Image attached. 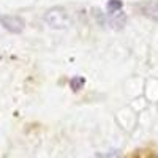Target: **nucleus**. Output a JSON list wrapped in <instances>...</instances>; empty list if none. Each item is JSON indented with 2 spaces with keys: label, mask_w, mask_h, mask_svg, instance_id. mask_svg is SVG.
<instances>
[{
  "label": "nucleus",
  "mask_w": 158,
  "mask_h": 158,
  "mask_svg": "<svg viewBox=\"0 0 158 158\" xmlns=\"http://www.w3.org/2000/svg\"><path fill=\"white\" fill-rule=\"evenodd\" d=\"M44 22L49 25L51 29L56 30H62L67 29L70 25V19H68V13L65 11V8L62 6H54L44 13Z\"/></svg>",
  "instance_id": "nucleus-1"
},
{
  "label": "nucleus",
  "mask_w": 158,
  "mask_h": 158,
  "mask_svg": "<svg viewBox=\"0 0 158 158\" xmlns=\"http://www.w3.org/2000/svg\"><path fill=\"white\" fill-rule=\"evenodd\" d=\"M0 24L11 33H21L25 27V24L18 16H0Z\"/></svg>",
  "instance_id": "nucleus-2"
},
{
  "label": "nucleus",
  "mask_w": 158,
  "mask_h": 158,
  "mask_svg": "<svg viewBox=\"0 0 158 158\" xmlns=\"http://www.w3.org/2000/svg\"><path fill=\"white\" fill-rule=\"evenodd\" d=\"M141 11L144 16L150 19H158V0H150L141 5Z\"/></svg>",
  "instance_id": "nucleus-3"
},
{
  "label": "nucleus",
  "mask_w": 158,
  "mask_h": 158,
  "mask_svg": "<svg viewBox=\"0 0 158 158\" xmlns=\"http://www.w3.org/2000/svg\"><path fill=\"white\" fill-rule=\"evenodd\" d=\"M109 24H111V27H112V29H115V30L123 29V25L127 24V15H125V13H122V11L114 13V16L111 18Z\"/></svg>",
  "instance_id": "nucleus-4"
},
{
  "label": "nucleus",
  "mask_w": 158,
  "mask_h": 158,
  "mask_svg": "<svg viewBox=\"0 0 158 158\" xmlns=\"http://www.w3.org/2000/svg\"><path fill=\"white\" fill-rule=\"evenodd\" d=\"M122 6H123V3L120 2V0H109L108 2V13H111V15H114V13H117V11H120L122 10Z\"/></svg>",
  "instance_id": "nucleus-5"
},
{
  "label": "nucleus",
  "mask_w": 158,
  "mask_h": 158,
  "mask_svg": "<svg viewBox=\"0 0 158 158\" xmlns=\"http://www.w3.org/2000/svg\"><path fill=\"white\" fill-rule=\"evenodd\" d=\"M84 84H85V79L84 77H81V76H76V77H73L71 81H70V87L76 92V90H81L82 87H84Z\"/></svg>",
  "instance_id": "nucleus-6"
},
{
  "label": "nucleus",
  "mask_w": 158,
  "mask_h": 158,
  "mask_svg": "<svg viewBox=\"0 0 158 158\" xmlns=\"http://www.w3.org/2000/svg\"><path fill=\"white\" fill-rule=\"evenodd\" d=\"M120 156V150H111L108 153H103V155H97L95 158H118Z\"/></svg>",
  "instance_id": "nucleus-7"
}]
</instances>
